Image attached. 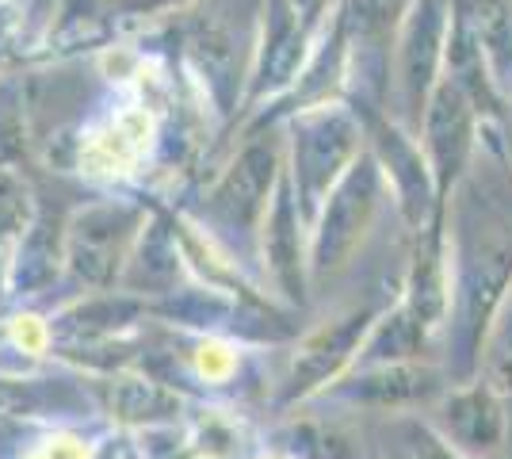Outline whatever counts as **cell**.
Returning <instances> with one entry per match:
<instances>
[{
	"instance_id": "26",
	"label": "cell",
	"mask_w": 512,
	"mask_h": 459,
	"mask_svg": "<svg viewBox=\"0 0 512 459\" xmlns=\"http://www.w3.org/2000/svg\"><path fill=\"white\" fill-rule=\"evenodd\" d=\"M253 459H291L287 452H279V448H272V452H256Z\"/></svg>"
},
{
	"instance_id": "17",
	"label": "cell",
	"mask_w": 512,
	"mask_h": 459,
	"mask_svg": "<svg viewBox=\"0 0 512 459\" xmlns=\"http://www.w3.org/2000/svg\"><path fill=\"white\" fill-rule=\"evenodd\" d=\"M142 306L134 299H104V303H88L81 310H73L65 322L73 337H96V333H111V329L127 326L130 318L138 314Z\"/></svg>"
},
{
	"instance_id": "3",
	"label": "cell",
	"mask_w": 512,
	"mask_h": 459,
	"mask_svg": "<svg viewBox=\"0 0 512 459\" xmlns=\"http://www.w3.org/2000/svg\"><path fill=\"white\" fill-rule=\"evenodd\" d=\"M440 391V379L432 368L421 364H375V368H360V375L333 383L329 398L344 402V406H367V410H402V406H417L428 402Z\"/></svg>"
},
{
	"instance_id": "18",
	"label": "cell",
	"mask_w": 512,
	"mask_h": 459,
	"mask_svg": "<svg viewBox=\"0 0 512 459\" xmlns=\"http://www.w3.org/2000/svg\"><path fill=\"white\" fill-rule=\"evenodd\" d=\"M192 364H195V375H199L203 383L222 387V383H230L237 372V349L222 345V341H199L192 352Z\"/></svg>"
},
{
	"instance_id": "20",
	"label": "cell",
	"mask_w": 512,
	"mask_h": 459,
	"mask_svg": "<svg viewBox=\"0 0 512 459\" xmlns=\"http://www.w3.org/2000/svg\"><path fill=\"white\" fill-rule=\"evenodd\" d=\"M406 0H352V27L360 39H379L390 31L394 16L402 12Z\"/></svg>"
},
{
	"instance_id": "4",
	"label": "cell",
	"mask_w": 512,
	"mask_h": 459,
	"mask_svg": "<svg viewBox=\"0 0 512 459\" xmlns=\"http://www.w3.org/2000/svg\"><path fill=\"white\" fill-rule=\"evenodd\" d=\"M371 207H375V169H371V165H360V169L348 173V180L337 188V196L329 199V211H325V219H321L318 249H314L318 272L337 268V264L352 253V245L360 241L363 226H367Z\"/></svg>"
},
{
	"instance_id": "16",
	"label": "cell",
	"mask_w": 512,
	"mask_h": 459,
	"mask_svg": "<svg viewBox=\"0 0 512 459\" xmlns=\"http://www.w3.org/2000/svg\"><path fill=\"white\" fill-rule=\"evenodd\" d=\"M150 138V119L146 115H123L111 131L96 138V146L88 150V165H96V173H115L130 165Z\"/></svg>"
},
{
	"instance_id": "21",
	"label": "cell",
	"mask_w": 512,
	"mask_h": 459,
	"mask_svg": "<svg viewBox=\"0 0 512 459\" xmlns=\"http://www.w3.org/2000/svg\"><path fill=\"white\" fill-rule=\"evenodd\" d=\"M100 448L88 444L77 433H46L43 440H35L20 459H96Z\"/></svg>"
},
{
	"instance_id": "8",
	"label": "cell",
	"mask_w": 512,
	"mask_h": 459,
	"mask_svg": "<svg viewBox=\"0 0 512 459\" xmlns=\"http://www.w3.org/2000/svg\"><path fill=\"white\" fill-rule=\"evenodd\" d=\"M272 169H276V157L268 146H253V150L241 153V161L234 165V173L222 180V188L214 192L211 211L226 222L230 230H249L260 215V203L264 192L272 184Z\"/></svg>"
},
{
	"instance_id": "13",
	"label": "cell",
	"mask_w": 512,
	"mask_h": 459,
	"mask_svg": "<svg viewBox=\"0 0 512 459\" xmlns=\"http://www.w3.org/2000/svg\"><path fill=\"white\" fill-rule=\"evenodd\" d=\"M176 272H180V253H176V241L169 238L165 226H153L142 249H138V261L130 264L127 287L130 291H172L176 284Z\"/></svg>"
},
{
	"instance_id": "10",
	"label": "cell",
	"mask_w": 512,
	"mask_h": 459,
	"mask_svg": "<svg viewBox=\"0 0 512 459\" xmlns=\"http://www.w3.org/2000/svg\"><path fill=\"white\" fill-rule=\"evenodd\" d=\"M264 257L272 268V280L279 284V291L302 303L306 291H302V257H299V215H295V199L283 196L272 207V219H268V234H264Z\"/></svg>"
},
{
	"instance_id": "2",
	"label": "cell",
	"mask_w": 512,
	"mask_h": 459,
	"mask_svg": "<svg viewBox=\"0 0 512 459\" xmlns=\"http://www.w3.org/2000/svg\"><path fill=\"white\" fill-rule=\"evenodd\" d=\"M352 142H356V131L337 111L310 115L299 127V138H295V180H299L306 207H314L321 192L333 184V176L341 173V165L352 157Z\"/></svg>"
},
{
	"instance_id": "12",
	"label": "cell",
	"mask_w": 512,
	"mask_h": 459,
	"mask_svg": "<svg viewBox=\"0 0 512 459\" xmlns=\"http://www.w3.org/2000/svg\"><path fill=\"white\" fill-rule=\"evenodd\" d=\"M188 456L192 459H253L249 433L237 417L222 410H203L188 429Z\"/></svg>"
},
{
	"instance_id": "25",
	"label": "cell",
	"mask_w": 512,
	"mask_h": 459,
	"mask_svg": "<svg viewBox=\"0 0 512 459\" xmlns=\"http://www.w3.org/2000/svg\"><path fill=\"white\" fill-rule=\"evenodd\" d=\"M161 4H172V0H130V8H161Z\"/></svg>"
},
{
	"instance_id": "6",
	"label": "cell",
	"mask_w": 512,
	"mask_h": 459,
	"mask_svg": "<svg viewBox=\"0 0 512 459\" xmlns=\"http://www.w3.org/2000/svg\"><path fill=\"white\" fill-rule=\"evenodd\" d=\"M104 414L134 433L172 429L184 414V398L150 375H115L104 387Z\"/></svg>"
},
{
	"instance_id": "15",
	"label": "cell",
	"mask_w": 512,
	"mask_h": 459,
	"mask_svg": "<svg viewBox=\"0 0 512 459\" xmlns=\"http://www.w3.org/2000/svg\"><path fill=\"white\" fill-rule=\"evenodd\" d=\"M279 452L291 459H363L356 440L337 425H321V421H299L287 429V437L279 444Z\"/></svg>"
},
{
	"instance_id": "1",
	"label": "cell",
	"mask_w": 512,
	"mask_h": 459,
	"mask_svg": "<svg viewBox=\"0 0 512 459\" xmlns=\"http://www.w3.org/2000/svg\"><path fill=\"white\" fill-rule=\"evenodd\" d=\"M371 329H375V310H352V314L314 329L291 360V372L283 383V406H295L302 398L329 391L337 383V375L360 356Z\"/></svg>"
},
{
	"instance_id": "9",
	"label": "cell",
	"mask_w": 512,
	"mask_h": 459,
	"mask_svg": "<svg viewBox=\"0 0 512 459\" xmlns=\"http://www.w3.org/2000/svg\"><path fill=\"white\" fill-rule=\"evenodd\" d=\"M428 142L440 165V184H451V176L463 169L470 150V111L455 85L436 92V104L428 111Z\"/></svg>"
},
{
	"instance_id": "14",
	"label": "cell",
	"mask_w": 512,
	"mask_h": 459,
	"mask_svg": "<svg viewBox=\"0 0 512 459\" xmlns=\"http://www.w3.org/2000/svg\"><path fill=\"white\" fill-rule=\"evenodd\" d=\"M474 35L501 85L512 81V0H474Z\"/></svg>"
},
{
	"instance_id": "24",
	"label": "cell",
	"mask_w": 512,
	"mask_h": 459,
	"mask_svg": "<svg viewBox=\"0 0 512 459\" xmlns=\"http://www.w3.org/2000/svg\"><path fill=\"white\" fill-rule=\"evenodd\" d=\"M295 8L302 12V20H310V16L321 8V0H295Z\"/></svg>"
},
{
	"instance_id": "19",
	"label": "cell",
	"mask_w": 512,
	"mask_h": 459,
	"mask_svg": "<svg viewBox=\"0 0 512 459\" xmlns=\"http://www.w3.org/2000/svg\"><path fill=\"white\" fill-rule=\"evenodd\" d=\"M398 437H402V459H463V452H455L436 429H428L421 421H406Z\"/></svg>"
},
{
	"instance_id": "11",
	"label": "cell",
	"mask_w": 512,
	"mask_h": 459,
	"mask_svg": "<svg viewBox=\"0 0 512 459\" xmlns=\"http://www.w3.org/2000/svg\"><path fill=\"white\" fill-rule=\"evenodd\" d=\"M444 31V0H417L413 20L406 31V92L409 104L425 96L432 69H436V46Z\"/></svg>"
},
{
	"instance_id": "5",
	"label": "cell",
	"mask_w": 512,
	"mask_h": 459,
	"mask_svg": "<svg viewBox=\"0 0 512 459\" xmlns=\"http://www.w3.org/2000/svg\"><path fill=\"white\" fill-rule=\"evenodd\" d=\"M130 230H134L130 211L96 207V211L81 215L69 230V268L85 284H107L119 268V253H123Z\"/></svg>"
},
{
	"instance_id": "7",
	"label": "cell",
	"mask_w": 512,
	"mask_h": 459,
	"mask_svg": "<svg viewBox=\"0 0 512 459\" xmlns=\"http://www.w3.org/2000/svg\"><path fill=\"white\" fill-rule=\"evenodd\" d=\"M501 433H505V421L490 387L455 391L440 402V437L455 452H493L501 444Z\"/></svg>"
},
{
	"instance_id": "23",
	"label": "cell",
	"mask_w": 512,
	"mask_h": 459,
	"mask_svg": "<svg viewBox=\"0 0 512 459\" xmlns=\"http://www.w3.org/2000/svg\"><path fill=\"white\" fill-rule=\"evenodd\" d=\"M12 341H16L23 352H43L46 341H50V329H46L39 318L23 314V318H16V322H12Z\"/></svg>"
},
{
	"instance_id": "22",
	"label": "cell",
	"mask_w": 512,
	"mask_h": 459,
	"mask_svg": "<svg viewBox=\"0 0 512 459\" xmlns=\"http://www.w3.org/2000/svg\"><path fill=\"white\" fill-rule=\"evenodd\" d=\"M23 222V196L20 188L0 173V234H12Z\"/></svg>"
}]
</instances>
